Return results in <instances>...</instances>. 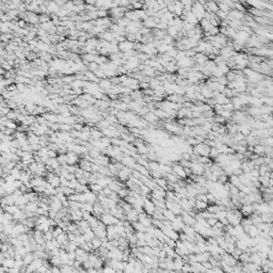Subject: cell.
<instances>
[{
	"label": "cell",
	"mask_w": 273,
	"mask_h": 273,
	"mask_svg": "<svg viewBox=\"0 0 273 273\" xmlns=\"http://www.w3.org/2000/svg\"><path fill=\"white\" fill-rule=\"evenodd\" d=\"M101 220L103 221V223L106 226H108V225H115V224H116V223L120 221L119 219H117V218H115L113 215H111L110 212H109V213H103V215L101 217Z\"/></svg>",
	"instance_id": "obj_1"
},
{
	"label": "cell",
	"mask_w": 273,
	"mask_h": 273,
	"mask_svg": "<svg viewBox=\"0 0 273 273\" xmlns=\"http://www.w3.org/2000/svg\"><path fill=\"white\" fill-rule=\"evenodd\" d=\"M132 170H134V169H130V167L124 165V167L119 171V173H117V177H119L120 180H122V181H127L129 179V177H130L131 173H132Z\"/></svg>",
	"instance_id": "obj_2"
},
{
	"label": "cell",
	"mask_w": 273,
	"mask_h": 273,
	"mask_svg": "<svg viewBox=\"0 0 273 273\" xmlns=\"http://www.w3.org/2000/svg\"><path fill=\"white\" fill-rule=\"evenodd\" d=\"M172 171H173V173L178 177V178H187L188 177L187 173H186V170H185V167H182L180 163H179V165H172Z\"/></svg>",
	"instance_id": "obj_3"
},
{
	"label": "cell",
	"mask_w": 273,
	"mask_h": 273,
	"mask_svg": "<svg viewBox=\"0 0 273 273\" xmlns=\"http://www.w3.org/2000/svg\"><path fill=\"white\" fill-rule=\"evenodd\" d=\"M143 209H144V211L146 212L148 216H153L154 213H155V211H156L157 207L152 200L146 198V200H145V203H144V206H143Z\"/></svg>",
	"instance_id": "obj_4"
},
{
	"label": "cell",
	"mask_w": 273,
	"mask_h": 273,
	"mask_svg": "<svg viewBox=\"0 0 273 273\" xmlns=\"http://www.w3.org/2000/svg\"><path fill=\"white\" fill-rule=\"evenodd\" d=\"M240 211L243 216H246V217H250V216L255 212V209H254V205L253 203H244L241 205L240 207Z\"/></svg>",
	"instance_id": "obj_5"
},
{
	"label": "cell",
	"mask_w": 273,
	"mask_h": 273,
	"mask_svg": "<svg viewBox=\"0 0 273 273\" xmlns=\"http://www.w3.org/2000/svg\"><path fill=\"white\" fill-rule=\"evenodd\" d=\"M136 43V42H134ZM134 43L130 42L128 40H125L123 42L119 43V48H120L121 52H126V51L131 50V49H134Z\"/></svg>",
	"instance_id": "obj_6"
},
{
	"label": "cell",
	"mask_w": 273,
	"mask_h": 273,
	"mask_svg": "<svg viewBox=\"0 0 273 273\" xmlns=\"http://www.w3.org/2000/svg\"><path fill=\"white\" fill-rule=\"evenodd\" d=\"M121 162L125 167H128L130 169H134V165H136V160L132 156H130V155H126V156L123 157Z\"/></svg>",
	"instance_id": "obj_7"
},
{
	"label": "cell",
	"mask_w": 273,
	"mask_h": 273,
	"mask_svg": "<svg viewBox=\"0 0 273 273\" xmlns=\"http://www.w3.org/2000/svg\"><path fill=\"white\" fill-rule=\"evenodd\" d=\"M67 163L70 165H76L80 160H79V155L75 152H67Z\"/></svg>",
	"instance_id": "obj_8"
},
{
	"label": "cell",
	"mask_w": 273,
	"mask_h": 273,
	"mask_svg": "<svg viewBox=\"0 0 273 273\" xmlns=\"http://www.w3.org/2000/svg\"><path fill=\"white\" fill-rule=\"evenodd\" d=\"M99 86L101 88V90H103V92H108L109 90H111L112 88H113V83H112L111 79H108V78H103V79H101V81H99Z\"/></svg>",
	"instance_id": "obj_9"
},
{
	"label": "cell",
	"mask_w": 273,
	"mask_h": 273,
	"mask_svg": "<svg viewBox=\"0 0 273 273\" xmlns=\"http://www.w3.org/2000/svg\"><path fill=\"white\" fill-rule=\"evenodd\" d=\"M134 144H136V152L142 155H146V154L149 152V148L142 142V141H134Z\"/></svg>",
	"instance_id": "obj_10"
},
{
	"label": "cell",
	"mask_w": 273,
	"mask_h": 273,
	"mask_svg": "<svg viewBox=\"0 0 273 273\" xmlns=\"http://www.w3.org/2000/svg\"><path fill=\"white\" fill-rule=\"evenodd\" d=\"M107 238L109 240H113V239H117L120 238V236L116 234L114 228V225H108L107 226Z\"/></svg>",
	"instance_id": "obj_11"
},
{
	"label": "cell",
	"mask_w": 273,
	"mask_h": 273,
	"mask_svg": "<svg viewBox=\"0 0 273 273\" xmlns=\"http://www.w3.org/2000/svg\"><path fill=\"white\" fill-rule=\"evenodd\" d=\"M138 219H139V212L136 211L134 208H132L126 213V220H128L130 223L134 222V221H138Z\"/></svg>",
	"instance_id": "obj_12"
},
{
	"label": "cell",
	"mask_w": 273,
	"mask_h": 273,
	"mask_svg": "<svg viewBox=\"0 0 273 273\" xmlns=\"http://www.w3.org/2000/svg\"><path fill=\"white\" fill-rule=\"evenodd\" d=\"M27 138H28L29 144L31 145L40 144V136H37V134L32 132V131H29L28 134H27Z\"/></svg>",
	"instance_id": "obj_13"
},
{
	"label": "cell",
	"mask_w": 273,
	"mask_h": 273,
	"mask_svg": "<svg viewBox=\"0 0 273 273\" xmlns=\"http://www.w3.org/2000/svg\"><path fill=\"white\" fill-rule=\"evenodd\" d=\"M207 207H208V203L207 202L201 201V200H196L195 201V205H194V209L198 210V211H204L206 210Z\"/></svg>",
	"instance_id": "obj_14"
},
{
	"label": "cell",
	"mask_w": 273,
	"mask_h": 273,
	"mask_svg": "<svg viewBox=\"0 0 273 273\" xmlns=\"http://www.w3.org/2000/svg\"><path fill=\"white\" fill-rule=\"evenodd\" d=\"M144 120L146 121V122L152 123V124H154V123H157V122H158L159 117L157 116L156 114H155V112L149 111V112H148V113H146V114L144 115Z\"/></svg>",
	"instance_id": "obj_15"
},
{
	"label": "cell",
	"mask_w": 273,
	"mask_h": 273,
	"mask_svg": "<svg viewBox=\"0 0 273 273\" xmlns=\"http://www.w3.org/2000/svg\"><path fill=\"white\" fill-rule=\"evenodd\" d=\"M143 26L149 29L156 28L157 22H156V20H155V17H147L146 19L143 20Z\"/></svg>",
	"instance_id": "obj_16"
},
{
	"label": "cell",
	"mask_w": 273,
	"mask_h": 273,
	"mask_svg": "<svg viewBox=\"0 0 273 273\" xmlns=\"http://www.w3.org/2000/svg\"><path fill=\"white\" fill-rule=\"evenodd\" d=\"M46 165H49V167H51L53 169V170H57V169H60L61 167V163L59 162L58 158H49V160H48L46 163H45Z\"/></svg>",
	"instance_id": "obj_17"
},
{
	"label": "cell",
	"mask_w": 273,
	"mask_h": 273,
	"mask_svg": "<svg viewBox=\"0 0 273 273\" xmlns=\"http://www.w3.org/2000/svg\"><path fill=\"white\" fill-rule=\"evenodd\" d=\"M131 225H132V227H134V229L136 231H144V233H146V229H147V227H146L145 225H143V224L140 222V221H134V222H131Z\"/></svg>",
	"instance_id": "obj_18"
},
{
	"label": "cell",
	"mask_w": 273,
	"mask_h": 273,
	"mask_svg": "<svg viewBox=\"0 0 273 273\" xmlns=\"http://www.w3.org/2000/svg\"><path fill=\"white\" fill-rule=\"evenodd\" d=\"M22 259H24V262H25L26 266H29L31 265V262H33L34 259H35V255H34V252H28V253L26 254L25 256L22 257Z\"/></svg>",
	"instance_id": "obj_19"
},
{
	"label": "cell",
	"mask_w": 273,
	"mask_h": 273,
	"mask_svg": "<svg viewBox=\"0 0 273 273\" xmlns=\"http://www.w3.org/2000/svg\"><path fill=\"white\" fill-rule=\"evenodd\" d=\"M39 208V201L37 202H29L27 205L25 206V211H32V212H35L36 209Z\"/></svg>",
	"instance_id": "obj_20"
},
{
	"label": "cell",
	"mask_w": 273,
	"mask_h": 273,
	"mask_svg": "<svg viewBox=\"0 0 273 273\" xmlns=\"http://www.w3.org/2000/svg\"><path fill=\"white\" fill-rule=\"evenodd\" d=\"M91 242H92V246L94 251H98L101 248V245H103V240L98 237H95L94 239H92Z\"/></svg>",
	"instance_id": "obj_21"
},
{
	"label": "cell",
	"mask_w": 273,
	"mask_h": 273,
	"mask_svg": "<svg viewBox=\"0 0 273 273\" xmlns=\"http://www.w3.org/2000/svg\"><path fill=\"white\" fill-rule=\"evenodd\" d=\"M103 136V134L101 130L91 128V138H92L93 140H101Z\"/></svg>",
	"instance_id": "obj_22"
},
{
	"label": "cell",
	"mask_w": 273,
	"mask_h": 273,
	"mask_svg": "<svg viewBox=\"0 0 273 273\" xmlns=\"http://www.w3.org/2000/svg\"><path fill=\"white\" fill-rule=\"evenodd\" d=\"M2 209H4L6 212H10V213H12V215H14L15 212L18 211L20 208H19V206H17L16 204H11V205H6V206Z\"/></svg>",
	"instance_id": "obj_23"
},
{
	"label": "cell",
	"mask_w": 273,
	"mask_h": 273,
	"mask_svg": "<svg viewBox=\"0 0 273 273\" xmlns=\"http://www.w3.org/2000/svg\"><path fill=\"white\" fill-rule=\"evenodd\" d=\"M228 181H229V184L233 185V186H236V187H239L240 185H241V181H240L239 176L236 175V174H233V175H231Z\"/></svg>",
	"instance_id": "obj_24"
},
{
	"label": "cell",
	"mask_w": 273,
	"mask_h": 273,
	"mask_svg": "<svg viewBox=\"0 0 273 273\" xmlns=\"http://www.w3.org/2000/svg\"><path fill=\"white\" fill-rule=\"evenodd\" d=\"M81 210L92 212L93 213V211H94V204L89 203V202H86V203H81Z\"/></svg>",
	"instance_id": "obj_25"
},
{
	"label": "cell",
	"mask_w": 273,
	"mask_h": 273,
	"mask_svg": "<svg viewBox=\"0 0 273 273\" xmlns=\"http://www.w3.org/2000/svg\"><path fill=\"white\" fill-rule=\"evenodd\" d=\"M50 228H51V225H50V223H49V220H47L46 222H44V223H42V224H40V225L36 226V229H40V231H43V233L49 231Z\"/></svg>",
	"instance_id": "obj_26"
},
{
	"label": "cell",
	"mask_w": 273,
	"mask_h": 273,
	"mask_svg": "<svg viewBox=\"0 0 273 273\" xmlns=\"http://www.w3.org/2000/svg\"><path fill=\"white\" fill-rule=\"evenodd\" d=\"M1 265L6 267L8 269H11V268L15 267V259L14 258H6L1 262Z\"/></svg>",
	"instance_id": "obj_27"
},
{
	"label": "cell",
	"mask_w": 273,
	"mask_h": 273,
	"mask_svg": "<svg viewBox=\"0 0 273 273\" xmlns=\"http://www.w3.org/2000/svg\"><path fill=\"white\" fill-rule=\"evenodd\" d=\"M49 262L52 266H58V267H61L63 264H62V260L60 258V256H57V255H53V256L50 257Z\"/></svg>",
	"instance_id": "obj_28"
},
{
	"label": "cell",
	"mask_w": 273,
	"mask_h": 273,
	"mask_svg": "<svg viewBox=\"0 0 273 273\" xmlns=\"http://www.w3.org/2000/svg\"><path fill=\"white\" fill-rule=\"evenodd\" d=\"M165 127L167 128V131H171V132H175V134H178L179 131V127L178 126L174 125V124H171V123H167L165 125Z\"/></svg>",
	"instance_id": "obj_29"
},
{
	"label": "cell",
	"mask_w": 273,
	"mask_h": 273,
	"mask_svg": "<svg viewBox=\"0 0 273 273\" xmlns=\"http://www.w3.org/2000/svg\"><path fill=\"white\" fill-rule=\"evenodd\" d=\"M78 246H79V245L77 244V243H76L75 241H68V243H67V244L65 245V250H66L67 252L76 251Z\"/></svg>",
	"instance_id": "obj_30"
},
{
	"label": "cell",
	"mask_w": 273,
	"mask_h": 273,
	"mask_svg": "<svg viewBox=\"0 0 273 273\" xmlns=\"http://www.w3.org/2000/svg\"><path fill=\"white\" fill-rule=\"evenodd\" d=\"M61 79L63 84H70L73 81L75 80V75H65Z\"/></svg>",
	"instance_id": "obj_31"
},
{
	"label": "cell",
	"mask_w": 273,
	"mask_h": 273,
	"mask_svg": "<svg viewBox=\"0 0 273 273\" xmlns=\"http://www.w3.org/2000/svg\"><path fill=\"white\" fill-rule=\"evenodd\" d=\"M22 170H20V169H18L17 167H15L14 169H12V170H11L10 174H11V175L13 176L15 179H19L20 178V175H22Z\"/></svg>",
	"instance_id": "obj_32"
},
{
	"label": "cell",
	"mask_w": 273,
	"mask_h": 273,
	"mask_svg": "<svg viewBox=\"0 0 273 273\" xmlns=\"http://www.w3.org/2000/svg\"><path fill=\"white\" fill-rule=\"evenodd\" d=\"M103 188L101 187V185H98V184H92V185H90V190H91V191H93L94 193H96V194H98V193H101V191H103Z\"/></svg>",
	"instance_id": "obj_33"
},
{
	"label": "cell",
	"mask_w": 273,
	"mask_h": 273,
	"mask_svg": "<svg viewBox=\"0 0 273 273\" xmlns=\"http://www.w3.org/2000/svg\"><path fill=\"white\" fill-rule=\"evenodd\" d=\"M130 97L132 101H138V99H140V98H143V95H142V92H140L139 90H136V91H132L130 94Z\"/></svg>",
	"instance_id": "obj_34"
},
{
	"label": "cell",
	"mask_w": 273,
	"mask_h": 273,
	"mask_svg": "<svg viewBox=\"0 0 273 273\" xmlns=\"http://www.w3.org/2000/svg\"><path fill=\"white\" fill-rule=\"evenodd\" d=\"M73 129V126L65 123H60V131H65V132H70Z\"/></svg>",
	"instance_id": "obj_35"
},
{
	"label": "cell",
	"mask_w": 273,
	"mask_h": 273,
	"mask_svg": "<svg viewBox=\"0 0 273 273\" xmlns=\"http://www.w3.org/2000/svg\"><path fill=\"white\" fill-rule=\"evenodd\" d=\"M58 160L59 162L61 163V165H68L67 163V155L66 154H58Z\"/></svg>",
	"instance_id": "obj_36"
},
{
	"label": "cell",
	"mask_w": 273,
	"mask_h": 273,
	"mask_svg": "<svg viewBox=\"0 0 273 273\" xmlns=\"http://www.w3.org/2000/svg\"><path fill=\"white\" fill-rule=\"evenodd\" d=\"M149 170L151 171H160V162L149 161Z\"/></svg>",
	"instance_id": "obj_37"
},
{
	"label": "cell",
	"mask_w": 273,
	"mask_h": 273,
	"mask_svg": "<svg viewBox=\"0 0 273 273\" xmlns=\"http://www.w3.org/2000/svg\"><path fill=\"white\" fill-rule=\"evenodd\" d=\"M63 231H65L64 229L62 228L61 226H59V225H57V226H55V228H53V231H52V234H53V238H57L59 236V235H61Z\"/></svg>",
	"instance_id": "obj_38"
},
{
	"label": "cell",
	"mask_w": 273,
	"mask_h": 273,
	"mask_svg": "<svg viewBox=\"0 0 273 273\" xmlns=\"http://www.w3.org/2000/svg\"><path fill=\"white\" fill-rule=\"evenodd\" d=\"M99 66H101V65L98 64V63H96V62H91V63H89V64H88V70L94 73L95 70L99 68Z\"/></svg>",
	"instance_id": "obj_39"
},
{
	"label": "cell",
	"mask_w": 273,
	"mask_h": 273,
	"mask_svg": "<svg viewBox=\"0 0 273 273\" xmlns=\"http://www.w3.org/2000/svg\"><path fill=\"white\" fill-rule=\"evenodd\" d=\"M219 155H220V153H219V151H218V148L217 147H211L210 153H209V157H210L211 159H216Z\"/></svg>",
	"instance_id": "obj_40"
},
{
	"label": "cell",
	"mask_w": 273,
	"mask_h": 273,
	"mask_svg": "<svg viewBox=\"0 0 273 273\" xmlns=\"http://www.w3.org/2000/svg\"><path fill=\"white\" fill-rule=\"evenodd\" d=\"M6 126L8 127V128L15 129V130L18 128V126H17V124L15 123V121H12V120H8V122L6 123Z\"/></svg>",
	"instance_id": "obj_41"
},
{
	"label": "cell",
	"mask_w": 273,
	"mask_h": 273,
	"mask_svg": "<svg viewBox=\"0 0 273 273\" xmlns=\"http://www.w3.org/2000/svg\"><path fill=\"white\" fill-rule=\"evenodd\" d=\"M94 74H95V75H96V76H97V77H98V78H99V79L107 78V77H106V74H105V72H103V70H101V67H99L98 70H95V72H94Z\"/></svg>",
	"instance_id": "obj_42"
},
{
	"label": "cell",
	"mask_w": 273,
	"mask_h": 273,
	"mask_svg": "<svg viewBox=\"0 0 273 273\" xmlns=\"http://www.w3.org/2000/svg\"><path fill=\"white\" fill-rule=\"evenodd\" d=\"M218 221H219V220H218L215 216H213V217H210L209 219H207V223H208V225L210 226V227H213V226L217 224Z\"/></svg>",
	"instance_id": "obj_43"
},
{
	"label": "cell",
	"mask_w": 273,
	"mask_h": 273,
	"mask_svg": "<svg viewBox=\"0 0 273 273\" xmlns=\"http://www.w3.org/2000/svg\"><path fill=\"white\" fill-rule=\"evenodd\" d=\"M103 272H106V273H113V272H116L115 271V269L113 267H112L111 265H106L105 267L103 268Z\"/></svg>",
	"instance_id": "obj_44"
},
{
	"label": "cell",
	"mask_w": 273,
	"mask_h": 273,
	"mask_svg": "<svg viewBox=\"0 0 273 273\" xmlns=\"http://www.w3.org/2000/svg\"><path fill=\"white\" fill-rule=\"evenodd\" d=\"M44 237H45V239H46V241H48V240H52L53 239L52 231H51V229H49V231H45V233H44Z\"/></svg>",
	"instance_id": "obj_45"
},
{
	"label": "cell",
	"mask_w": 273,
	"mask_h": 273,
	"mask_svg": "<svg viewBox=\"0 0 273 273\" xmlns=\"http://www.w3.org/2000/svg\"><path fill=\"white\" fill-rule=\"evenodd\" d=\"M11 110L12 109L10 108V107H1V111H0L1 116H2V115H8V113L11 111Z\"/></svg>",
	"instance_id": "obj_46"
},
{
	"label": "cell",
	"mask_w": 273,
	"mask_h": 273,
	"mask_svg": "<svg viewBox=\"0 0 273 273\" xmlns=\"http://www.w3.org/2000/svg\"><path fill=\"white\" fill-rule=\"evenodd\" d=\"M61 186L62 187H68L70 186V179L65 178V177H61Z\"/></svg>",
	"instance_id": "obj_47"
},
{
	"label": "cell",
	"mask_w": 273,
	"mask_h": 273,
	"mask_svg": "<svg viewBox=\"0 0 273 273\" xmlns=\"http://www.w3.org/2000/svg\"><path fill=\"white\" fill-rule=\"evenodd\" d=\"M82 128H83V125L81 124V123H78V122H76L74 125H73V129H76V130H79V131H81L82 130Z\"/></svg>",
	"instance_id": "obj_48"
},
{
	"label": "cell",
	"mask_w": 273,
	"mask_h": 273,
	"mask_svg": "<svg viewBox=\"0 0 273 273\" xmlns=\"http://www.w3.org/2000/svg\"><path fill=\"white\" fill-rule=\"evenodd\" d=\"M134 234H136V236L138 239H144L145 240V234H146V233H144V231H136Z\"/></svg>",
	"instance_id": "obj_49"
},
{
	"label": "cell",
	"mask_w": 273,
	"mask_h": 273,
	"mask_svg": "<svg viewBox=\"0 0 273 273\" xmlns=\"http://www.w3.org/2000/svg\"><path fill=\"white\" fill-rule=\"evenodd\" d=\"M101 193H103V194L107 195V196H110V194L112 193V190L109 187H105L103 189V191H101Z\"/></svg>",
	"instance_id": "obj_50"
},
{
	"label": "cell",
	"mask_w": 273,
	"mask_h": 273,
	"mask_svg": "<svg viewBox=\"0 0 273 273\" xmlns=\"http://www.w3.org/2000/svg\"><path fill=\"white\" fill-rule=\"evenodd\" d=\"M74 6H82V4H85V0H72Z\"/></svg>",
	"instance_id": "obj_51"
},
{
	"label": "cell",
	"mask_w": 273,
	"mask_h": 273,
	"mask_svg": "<svg viewBox=\"0 0 273 273\" xmlns=\"http://www.w3.org/2000/svg\"><path fill=\"white\" fill-rule=\"evenodd\" d=\"M19 272H20V268L13 267L11 269H9V273H19Z\"/></svg>",
	"instance_id": "obj_52"
},
{
	"label": "cell",
	"mask_w": 273,
	"mask_h": 273,
	"mask_svg": "<svg viewBox=\"0 0 273 273\" xmlns=\"http://www.w3.org/2000/svg\"><path fill=\"white\" fill-rule=\"evenodd\" d=\"M96 2H97V0H85L86 4H93V6H95Z\"/></svg>",
	"instance_id": "obj_53"
}]
</instances>
